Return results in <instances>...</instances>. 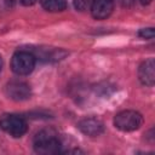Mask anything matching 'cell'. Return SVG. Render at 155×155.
Instances as JSON below:
<instances>
[{"mask_svg": "<svg viewBox=\"0 0 155 155\" xmlns=\"http://www.w3.org/2000/svg\"><path fill=\"white\" fill-rule=\"evenodd\" d=\"M61 149V142L57 134L51 130L39 132L34 138V150L38 154H57Z\"/></svg>", "mask_w": 155, "mask_h": 155, "instance_id": "obj_1", "label": "cell"}, {"mask_svg": "<svg viewBox=\"0 0 155 155\" xmlns=\"http://www.w3.org/2000/svg\"><path fill=\"white\" fill-rule=\"evenodd\" d=\"M143 124L142 115L136 110H122L114 117V126L124 132L138 130Z\"/></svg>", "mask_w": 155, "mask_h": 155, "instance_id": "obj_2", "label": "cell"}, {"mask_svg": "<svg viewBox=\"0 0 155 155\" xmlns=\"http://www.w3.org/2000/svg\"><path fill=\"white\" fill-rule=\"evenodd\" d=\"M35 67V56L29 51H18L12 56L11 69L17 75H28Z\"/></svg>", "mask_w": 155, "mask_h": 155, "instance_id": "obj_3", "label": "cell"}, {"mask_svg": "<svg viewBox=\"0 0 155 155\" xmlns=\"http://www.w3.org/2000/svg\"><path fill=\"white\" fill-rule=\"evenodd\" d=\"M0 127L10 136L17 137V138L22 137L28 130L27 121L22 116L15 115V114L2 115L0 119Z\"/></svg>", "mask_w": 155, "mask_h": 155, "instance_id": "obj_4", "label": "cell"}, {"mask_svg": "<svg viewBox=\"0 0 155 155\" xmlns=\"http://www.w3.org/2000/svg\"><path fill=\"white\" fill-rule=\"evenodd\" d=\"M5 93L13 101H25L30 97V87L23 81H11L5 87Z\"/></svg>", "mask_w": 155, "mask_h": 155, "instance_id": "obj_5", "label": "cell"}, {"mask_svg": "<svg viewBox=\"0 0 155 155\" xmlns=\"http://www.w3.org/2000/svg\"><path fill=\"white\" fill-rule=\"evenodd\" d=\"M78 127L84 134L90 137H97L104 132V124L97 117H85L79 121Z\"/></svg>", "mask_w": 155, "mask_h": 155, "instance_id": "obj_6", "label": "cell"}, {"mask_svg": "<svg viewBox=\"0 0 155 155\" xmlns=\"http://www.w3.org/2000/svg\"><path fill=\"white\" fill-rule=\"evenodd\" d=\"M90 7L93 18L105 19L111 15L114 10V2L113 0H92Z\"/></svg>", "mask_w": 155, "mask_h": 155, "instance_id": "obj_7", "label": "cell"}, {"mask_svg": "<svg viewBox=\"0 0 155 155\" xmlns=\"http://www.w3.org/2000/svg\"><path fill=\"white\" fill-rule=\"evenodd\" d=\"M138 78L145 86H153L155 82V62L153 58L144 61L138 69Z\"/></svg>", "mask_w": 155, "mask_h": 155, "instance_id": "obj_8", "label": "cell"}, {"mask_svg": "<svg viewBox=\"0 0 155 155\" xmlns=\"http://www.w3.org/2000/svg\"><path fill=\"white\" fill-rule=\"evenodd\" d=\"M42 7L50 12H61L67 7V0H40Z\"/></svg>", "mask_w": 155, "mask_h": 155, "instance_id": "obj_9", "label": "cell"}, {"mask_svg": "<svg viewBox=\"0 0 155 155\" xmlns=\"http://www.w3.org/2000/svg\"><path fill=\"white\" fill-rule=\"evenodd\" d=\"M138 35L143 39H153L155 35V31H154V28H144L139 30Z\"/></svg>", "mask_w": 155, "mask_h": 155, "instance_id": "obj_10", "label": "cell"}, {"mask_svg": "<svg viewBox=\"0 0 155 155\" xmlns=\"http://www.w3.org/2000/svg\"><path fill=\"white\" fill-rule=\"evenodd\" d=\"M91 2H92V0H74L75 7L78 10H80V11H84L87 7H90L91 6Z\"/></svg>", "mask_w": 155, "mask_h": 155, "instance_id": "obj_11", "label": "cell"}, {"mask_svg": "<svg viewBox=\"0 0 155 155\" xmlns=\"http://www.w3.org/2000/svg\"><path fill=\"white\" fill-rule=\"evenodd\" d=\"M36 0H21V2L24 5V6H31L33 4H35Z\"/></svg>", "mask_w": 155, "mask_h": 155, "instance_id": "obj_12", "label": "cell"}, {"mask_svg": "<svg viewBox=\"0 0 155 155\" xmlns=\"http://www.w3.org/2000/svg\"><path fill=\"white\" fill-rule=\"evenodd\" d=\"M139 1H140L143 5H148V4H150V2H151V0H139Z\"/></svg>", "mask_w": 155, "mask_h": 155, "instance_id": "obj_13", "label": "cell"}, {"mask_svg": "<svg viewBox=\"0 0 155 155\" xmlns=\"http://www.w3.org/2000/svg\"><path fill=\"white\" fill-rule=\"evenodd\" d=\"M15 1H16V0H6V4H7V5H13Z\"/></svg>", "mask_w": 155, "mask_h": 155, "instance_id": "obj_14", "label": "cell"}, {"mask_svg": "<svg viewBox=\"0 0 155 155\" xmlns=\"http://www.w3.org/2000/svg\"><path fill=\"white\" fill-rule=\"evenodd\" d=\"M1 69H2V59L0 57V71H1Z\"/></svg>", "mask_w": 155, "mask_h": 155, "instance_id": "obj_15", "label": "cell"}]
</instances>
